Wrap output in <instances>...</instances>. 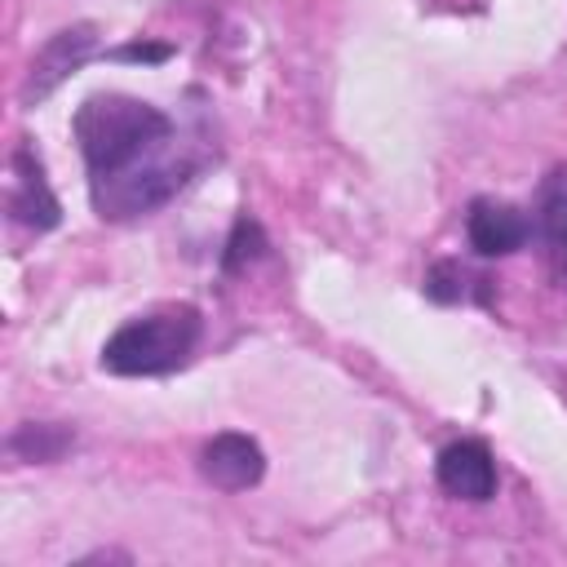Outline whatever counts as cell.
Wrapping results in <instances>:
<instances>
[{"mask_svg": "<svg viewBox=\"0 0 567 567\" xmlns=\"http://www.w3.org/2000/svg\"><path fill=\"white\" fill-rule=\"evenodd\" d=\"M261 248H266V239H261V226L244 217V221L235 226V235H230V244H226V270H239L244 261H252V257H261Z\"/></svg>", "mask_w": 567, "mask_h": 567, "instance_id": "obj_12", "label": "cell"}, {"mask_svg": "<svg viewBox=\"0 0 567 567\" xmlns=\"http://www.w3.org/2000/svg\"><path fill=\"white\" fill-rule=\"evenodd\" d=\"M9 213H13V221H22V226H31V230H53L58 217H62V208H58L49 182H44V168H40V159H35L31 151H18V155H13Z\"/></svg>", "mask_w": 567, "mask_h": 567, "instance_id": "obj_9", "label": "cell"}, {"mask_svg": "<svg viewBox=\"0 0 567 567\" xmlns=\"http://www.w3.org/2000/svg\"><path fill=\"white\" fill-rule=\"evenodd\" d=\"M75 142H80V155L89 164V177H106L124 164H133L137 155H146L151 146H159L164 137H173V120L142 102V97H128V93H93L80 102L75 120Z\"/></svg>", "mask_w": 567, "mask_h": 567, "instance_id": "obj_1", "label": "cell"}, {"mask_svg": "<svg viewBox=\"0 0 567 567\" xmlns=\"http://www.w3.org/2000/svg\"><path fill=\"white\" fill-rule=\"evenodd\" d=\"M465 235H470V248L483 252V257H505V252H518L532 235V221L523 217L518 204L509 199H492V195H478L465 213Z\"/></svg>", "mask_w": 567, "mask_h": 567, "instance_id": "obj_5", "label": "cell"}, {"mask_svg": "<svg viewBox=\"0 0 567 567\" xmlns=\"http://www.w3.org/2000/svg\"><path fill=\"white\" fill-rule=\"evenodd\" d=\"M199 474L221 492H244L266 474V456L248 434H217L199 452Z\"/></svg>", "mask_w": 567, "mask_h": 567, "instance_id": "obj_7", "label": "cell"}, {"mask_svg": "<svg viewBox=\"0 0 567 567\" xmlns=\"http://www.w3.org/2000/svg\"><path fill=\"white\" fill-rule=\"evenodd\" d=\"M9 447L27 461H58L71 447V430H62V425H22L9 439Z\"/></svg>", "mask_w": 567, "mask_h": 567, "instance_id": "obj_10", "label": "cell"}, {"mask_svg": "<svg viewBox=\"0 0 567 567\" xmlns=\"http://www.w3.org/2000/svg\"><path fill=\"white\" fill-rule=\"evenodd\" d=\"M190 168H195V159L173 133L159 146H151L146 155H137L133 164H124V168H115L106 177H89V195H93L97 217L133 221V217H146L159 204H168L186 186Z\"/></svg>", "mask_w": 567, "mask_h": 567, "instance_id": "obj_2", "label": "cell"}, {"mask_svg": "<svg viewBox=\"0 0 567 567\" xmlns=\"http://www.w3.org/2000/svg\"><path fill=\"white\" fill-rule=\"evenodd\" d=\"M532 226H536V235H540L549 275L558 279V288H567V164H554V168L540 177Z\"/></svg>", "mask_w": 567, "mask_h": 567, "instance_id": "obj_6", "label": "cell"}, {"mask_svg": "<svg viewBox=\"0 0 567 567\" xmlns=\"http://www.w3.org/2000/svg\"><path fill=\"white\" fill-rule=\"evenodd\" d=\"M93 53H97V27L80 22V27L58 31V35L35 53L31 75H27V84H22V102H40L44 93H53V89H58L80 62H89Z\"/></svg>", "mask_w": 567, "mask_h": 567, "instance_id": "obj_4", "label": "cell"}, {"mask_svg": "<svg viewBox=\"0 0 567 567\" xmlns=\"http://www.w3.org/2000/svg\"><path fill=\"white\" fill-rule=\"evenodd\" d=\"M115 58H142V62H159V58H168V49H164V44H124Z\"/></svg>", "mask_w": 567, "mask_h": 567, "instance_id": "obj_13", "label": "cell"}, {"mask_svg": "<svg viewBox=\"0 0 567 567\" xmlns=\"http://www.w3.org/2000/svg\"><path fill=\"white\" fill-rule=\"evenodd\" d=\"M483 284H487V279L470 275L461 261H439V266L430 270V279H425V292H430L434 301H465L474 288H478V292H487Z\"/></svg>", "mask_w": 567, "mask_h": 567, "instance_id": "obj_11", "label": "cell"}, {"mask_svg": "<svg viewBox=\"0 0 567 567\" xmlns=\"http://www.w3.org/2000/svg\"><path fill=\"white\" fill-rule=\"evenodd\" d=\"M199 341V310L195 306H164L155 315L128 319L106 346L102 368L115 377H155L186 363Z\"/></svg>", "mask_w": 567, "mask_h": 567, "instance_id": "obj_3", "label": "cell"}, {"mask_svg": "<svg viewBox=\"0 0 567 567\" xmlns=\"http://www.w3.org/2000/svg\"><path fill=\"white\" fill-rule=\"evenodd\" d=\"M434 474L461 501H487L496 492V461H492L487 443H478V439L447 443L434 461Z\"/></svg>", "mask_w": 567, "mask_h": 567, "instance_id": "obj_8", "label": "cell"}]
</instances>
